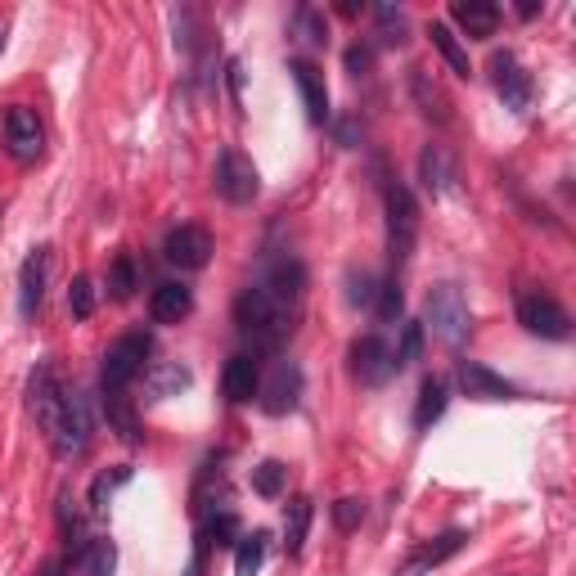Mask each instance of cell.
<instances>
[{
    "label": "cell",
    "mask_w": 576,
    "mask_h": 576,
    "mask_svg": "<svg viewBox=\"0 0 576 576\" xmlns=\"http://www.w3.org/2000/svg\"><path fill=\"white\" fill-rule=\"evenodd\" d=\"M27 396H32L36 423H41L45 437H50L54 423H59V414H63V387H59V378H54V365H41V369H36L32 383H27Z\"/></svg>",
    "instance_id": "16"
},
{
    "label": "cell",
    "mask_w": 576,
    "mask_h": 576,
    "mask_svg": "<svg viewBox=\"0 0 576 576\" xmlns=\"http://www.w3.org/2000/svg\"><path fill=\"white\" fill-rule=\"evenodd\" d=\"M266 531H252V536L239 540L234 549V576H257L261 572V558H266Z\"/></svg>",
    "instance_id": "29"
},
{
    "label": "cell",
    "mask_w": 576,
    "mask_h": 576,
    "mask_svg": "<svg viewBox=\"0 0 576 576\" xmlns=\"http://www.w3.org/2000/svg\"><path fill=\"white\" fill-rule=\"evenodd\" d=\"M342 63H347L351 77H365L369 63H374V50H369V45H351V50L342 54Z\"/></svg>",
    "instance_id": "41"
},
{
    "label": "cell",
    "mask_w": 576,
    "mask_h": 576,
    "mask_svg": "<svg viewBox=\"0 0 576 576\" xmlns=\"http://www.w3.org/2000/svg\"><path fill=\"white\" fill-rule=\"evenodd\" d=\"M333 522H338V531H356L360 522H365V500H356V495L338 500L333 504Z\"/></svg>",
    "instance_id": "38"
},
{
    "label": "cell",
    "mask_w": 576,
    "mask_h": 576,
    "mask_svg": "<svg viewBox=\"0 0 576 576\" xmlns=\"http://www.w3.org/2000/svg\"><path fill=\"white\" fill-rule=\"evenodd\" d=\"M491 81H495V95L504 99V108L513 113H527L531 104V77L509 50H495L491 54Z\"/></svg>",
    "instance_id": "12"
},
{
    "label": "cell",
    "mask_w": 576,
    "mask_h": 576,
    "mask_svg": "<svg viewBox=\"0 0 576 576\" xmlns=\"http://www.w3.org/2000/svg\"><path fill=\"white\" fill-rule=\"evenodd\" d=\"M419 180L428 194H446V189L455 185V158H450L446 144H428V149L419 153Z\"/></svg>",
    "instance_id": "20"
},
{
    "label": "cell",
    "mask_w": 576,
    "mask_h": 576,
    "mask_svg": "<svg viewBox=\"0 0 576 576\" xmlns=\"http://www.w3.org/2000/svg\"><path fill=\"white\" fill-rule=\"evenodd\" d=\"M392 356H396V369L414 365V360L423 356V324H405V329H401V347H396Z\"/></svg>",
    "instance_id": "36"
},
{
    "label": "cell",
    "mask_w": 576,
    "mask_h": 576,
    "mask_svg": "<svg viewBox=\"0 0 576 576\" xmlns=\"http://www.w3.org/2000/svg\"><path fill=\"white\" fill-rule=\"evenodd\" d=\"M126 482H131V468H126V464H117L113 473H99L95 482H90V509L104 513L108 500H113V491H117V486H126Z\"/></svg>",
    "instance_id": "31"
},
{
    "label": "cell",
    "mask_w": 576,
    "mask_h": 576,
    "mask_svg": "<svg viewBox=\"0 0 576 576\" xmlns=\"http://www.w3.org/2000/svg\"><path fill=\"white\" fill-rule=\"evenodd\" d=\"M288 72H293L297 90H302L306 117H311L315 126H324V122H329V90H324L320 68H315V63H306V59H293V63H288Z\"/></svg>",
    "instance_id": "18"
},
{
    "label": "cell",
    "mask_w": 576,
    "mask_h": 576,
    "mask_svg": "<svg viewBox=\"0 0 576 576\" xmlns=\"http://www.w3.org/2000/svg\"><path fill=\"white\" fill-rule=\"evenodd\" d=\"M423 324L432 329V338L441 347H464L468 329H473V311H468L464 293L455 284H437L428 293V306H423Z\"/></svg>",
    "instance_id": "2"
},
{
    "label": "cell",
    "mask_w": 576,
    "mask_h": 576,
    "mask_svg": "<svg viewBox=\"0 0 576 576\" xmlns=\"http://www.w3.org/2000/svg\"><path fill=\"white\" fill-rule=\"evenodd\" d=\"M0 50H5V23H0Z\"/></svg>",
    "instance_id": "44"
},
{
    "label": "cell",
    "mask_w": 576,
    "mask_h": 576,
    "mask_svg": "<svg viewBox=\"0 0 576 576\" xmlns=\"http://www.w3.org/2000/svg\"><path fill=\"white\" fill-rule=\"evenodd\" d=\"M104 414H108V428H113L126 446H140V419H135L126 392H104Z\"/></svg>",
    "instance_id": "24"
},
{
    "label": "cell",
    "mask_w": 576,
    "mask_h": 576,
    "mask_svg": "<svg viewBox=\"0 0 576 576\" xmlns=\"http://www.w3.org/2000/svg\"><path fill=\"white\" fill-rule=\"evenodd\" d=\"M374 18H378V36H383V45H405V14H401V9L378 5Z\"/></svg>",
    "instance_id": "34"
},
{
    "label": "cell",
    "mask_w": 576,
    "mask_h": 576,
    "mask_svg": "<svg viewBox=\"0 0 576 576\" xmlns=\"http://www.w3.org/2000/svg\"><path fill=\"white\" fill-rule=\"evenodd\" d=\"M284 477H288V468L279 464V459H266V464L252 468V491H257L261 500H275V495L284 491Z\"/></svg>",
    "instance_id": "32"
},
{
    "label": "cell",
    "mask_w": 576,
    "mask_h": 576,
    "mask_svg": "<svg viewBox=\"0 0 576 576\" xmlns=\"http://www.w3.org/2000/svg\"><path fill=\"white\" fill-rule=\"evenodd\" d=\"M446 401H450V383L446 378H423L419 387V405H414V428H432V423L446 414Z\"/></svg>",
    "instance_id": "23"
},
{
    "label": "cell",
    "mask_w": 576,
    "mask_h": 576,
    "mask_svg": "<svg viewBox=\"0 0 576 576\" xmlns=\"http://www.w3.org/2000/svg\"><path fill=\"white\" fill-rule=\"evenodd\" d=\"M410 90H414V104H419V113L428 117V122H437V126L450 122V99L441 95L437 81H428V72H423V68L410 72Z\"/></svg>",
    "instance_id": "22"
},
{
    "label": "cell",
    "mask_w": 576,
    "mask_h": 576,
    "mask_svg": "<svg viewBox=\"0 0 576 576\" xmlns=\"http://www.w3.org/2000/svg\"><path fill=\"white\" fill-rule=\"evenodd\" d=\"M351 374L360 378L365 387H383L387 378L396 374V356L378 333H365V338L351 342Z\"/></svg>",
    "instance_id": "9"
},
{
    "label": "cell",
    "mask_w": 576,
    "mask_h": 576,
    "mask_svg": "<svg viewBox=\"0 0 576 576\" xmlns=\"http://www.w3.org/2000/svg\"><path fill=\"white\" fill-rule=\"evenodd\" d=\"M383 212H387V257L392 266H405L419 239V203L405 185H387L383 194Z\"/></svg>",
    "instance_id": "3"
},
{
    "label": "cell",
    "mask_w": 576,
    "mask_h": 576,
    "mask_svg": "<svg viewBox=\"0 0 576 576\" xmlns=\"http://www.w3.org/2000/svg\"><path fill=\"white\" fill-rule=\"evenodd\" d=\"M68 311L77 315V320H86V315L95 311V284H90L86 275L72 279V288H68Z\"/></svg>",
    "instance_id": "37"
},
{
    "label": "cell",
    "mask_w": 576,
    "mask_h": 576,
    "mask_svg": "<svg viewBox=\"0 0 576 576\" xmlns=\"http://www.w3.org/2000/svg\"><path fill=\"white\" fill-rule=\"evenodd\" d=\"M77 567H81V576H113V567H117L113 540H86V545L77 549Z\"/></svg>",
    "instance_id": "26"
},
{
    "label": "cell",
    "mask_w": 576,
    "mask_h": 576,
    "mask_svg": "<svg viewBox=\"0 0 576 576\" xmlns=\"http://www.w3.org/2000/svg\"><path fill=\"white\" fill-rule=\"evenodd\" d=\"M257 387H261V369H257V360H252L248 351H239V356L225 360V374H221L225 401H230V405H248L252 396H257Z\"/></svg>",
    "instance_id": "17"
},
{
    "label": "cell",
    "mask_w": 576,
    "mask_h": 576,
    "mask_svg": "<svg viewBox=\"0 0 576 576\" xmlns=\"http://www.w3.org/2000/svg\"><path fill=\"white\" fill-rule=\"evenodd\" d=\"M257 401H261V410H266V414L297 410V401H302V369H297L293 360H279V365L261 378Z\"/></svg>",
    "instance_id": "10"
},
{
    "label": "cell",
    "mask_w": 576,
    "mask_h": 576,
    "mask_svg": "<svg viewBox=\"0 0 576 576\" xmlns=\"http://www.w3.org/2000/svg\"><path fill=\"white\" fill-rule=\"evenodd\" d=\"M401 306H405L401 284H396V279H378V293H374V315H378V320L396 324V320H401Z\"/></svg>",
    "instance_id": "33"
},
{
    "label": "cell",
    "mask_w": 576,
    "mask_h": 576,
    "mask_svg": "<svg viewBox=\"0 0 576 576\" xmlns=\"http://www.w3.org/2000/svg\"><path fill=\"white\" fill-rule=\"evenodd\" d=\"M212 185H216V194H221L225 203L243 207V203H252V198L261 194V171H257V162H252L248 153H239V149H225L221 158H216Z\"/></svg>",
    "instance_id": "5"
},
{
    "label": "cell",
    "mask_w": 576,
    "mask_h": 576,
    "mask_svg": "<svg viewBox=\"0 0 576 576\" xmlns=\"http://www.w3.org/2000/svg\"><path fill=\"white\" fill-rule=\"evenodd\" d=\"M5 149L14 162H36L45 149V131L41 117L32 113L27 104H9L5 108Z\"/></svg>",
    "instance_id": "8"
},
{
    "label": "cell",
    "mask_w": 576,
    "mask_h": 576,
    "mask_svg": "<svg viewBox=\"0 0 576 576\" xmlns=\"http://www.w3.org/2000/svg\"><path fill=\"white\" fill-rule=\"evenodd\" d=\"M428 36H432V45H437V54L450 63V68L459 72V77H468V72H473V68H468V50L459 45V36L450 32L446 23H432V27H428Z\"/></svg>",
    "instance_id": "27"
},
{
    "label": "cell",
    "mask_w": 576,
    "mask_h": 576,
    "mask_svg": "<svg viewBox=\"0 0 576 576\" xmlns=\"http://www.w3.org/2000/svg\"><path fill=\"white\" fill-rule=\"evenodd\" d=\"M311 500L306 495H297V500H288V509H284V549L288 554H302V545H306V531H311Z\"/></svg>",
    "instance_id": "25"
},
{
    "label": "cell",
    "mask_w": 576,
    "mask_h": 576,
    "mask_svg": "<svg viewBox=\"0 0 576 576\" xmlns=\"http://www.w3.org/2000/svg\"><path fill=\"white\" fill-rule=\"evenodd\" d=\"M455 383L464 387V396H473V401H518V396H522L509 378L495 374V369L482 365V360H459Z\"/></svg>",
    "instance_id": "11"
},
{
    "label": "cell",
    "mask_w": 576,
    "mask_h": 576,
    "mask_svg": "<svg viewBox=\"0 0 576 576\" xmlns=\"http://www.w3.org/2000/svg\"><path fill=\"white\" fill-rule=\"evenodd\" d=\"M189 378H194V374H189L180 360H171V365H158V369L149 374V392H153V396H180V392L189 387Z\"/></svg>",
    "instance_id": "30"
},
{
    "label": "cell",
    "mask_w": 576,
    "mask_h": 576,
    "mask_svg": "<svg viewBox=\"0 0 576 576\" xmlns=\"http://www.w3.org/2000/svg\"><path fill=\"white\" fill-rule=\"evenodd\" d=\"M144 360H149V338H144V333H122V338L104 351V369H99L104 392H126V387L144 374Z\"/></svg>",
    "instance_id": "4"
},
{
    "label": "cell",
    "mask_w": 576,
    "mask_h": 576,
    "mask_svg": "<svg viewBox=\"0 0 576 576\" xmlns=\"http://www.w3.org/2000/svg\"><path fill=\"white\" fill-rule=\"evenodd\" d=\"M464 545H468V531H446V536L423 540V545L414 549V554L405 558L401 567H396V576H428L432 567H441L446 558H455Z\"/></svg>",
    "instance_id": "14"
},
{
    "label": "cell",
    "mask_w": 576,
    "mask_h": 576,
    "mask_svg": "<svg viewBox=\"0 0 576 576\" xmlns=\"http://www.w3.org/2000/svg\"><path fill=\"white\" fill-rule=\"evenodd\" d=\"M50 446L59 459H77L90 446V401L81 392H63V414L50 432Z\"/></svg>",
    "instance_id": "6"
},
{
    "label": "cell",
    "mask_w": 576,
    "mask_h": 576,
    "mask_svg": "<svg viewBox=\"0 0 576 576\" xmlns=\"http://www.w3.org/2000/svg\"><path fill=\"white\" fill-rule=\"evenodd\" d=\"M135 284H140V279H135V261L126 257H113V266H108V279H104V288H108V297H113V302H131L135 297Z\"/></svg>",
    "instance_id": "28"
},
{
    "label": "cell",
    "mask_w": 576,
    "mask_h": 576,
    "mask_svg": "<svg viewBox=\"0 0 576 576\" xmlns=\"http://www.w3.org/2000/svg\"><path fill=\"white\" fill-rule=\"evenodd\" d=\"M153 320L158 324H180L189 311H194V293L185 284H158L153 288V302H149Z\"/></svg>",
    "instance_id": "21"
},
{
    "label": "cell",
    "mask_w": 576,
    "mask_h": 576,
    "mask_svg": "<svg viewBox=\"0 0 576 576\" xmlns=\"http://www.w3.org/2000/svg\"><path fill=\"white\" fill-rule=\"evenodd\" d=\"M59 572H63L59 563H41V567H36V576H59Z\"/></svg>",
    "instance_id": "43"
},
{
    "label": "cell",
    "mask_w": 576,
    "mask_h": 576,
    "mask_svg": "<svg viewBox=\"0 0 576 576\" xmlns=\"http://www.w3.org/2000/svg\"><path fill=\"white\" fill-rule=\"evenodd\" d=\"M518 324L531 338H545V342H563L567 333H572V315H567L554 297H540V293L518 302Z\"/></svg>",
    "instance_id": "7"
},
{
    "label": "cell",
    "mask_w": 576,
    "mask_h": 576,
    "mask_svg": "<svg viewBox=\"0 0 576 576\" xmlns=\"http://www.w3.org/2000/svg\"><path fill=\"white\" fill-rule=\"evenodd\" d=\"M45 279H50V248H32L18 270V311L23 320H32L45 302Z\"/></svg>",
    "instance_id": "15"
},
{
    "label": "cell",
    "mask_w": 576,
    "mask_h": 576,
    "mask_svg": "<svg viewBox=\"0 0 576 576\" xmlns=\"http://www.w3.org/2000/svg\"><path fill=\"white\" fill-rule=\"evenodd\" d=\"M374 293H378V279L369 270H351L347 275V302L351 306H374Z\"/></svg>",
    "instance_id": "35"
},
{
    "label": "cell",
    "mask_w": 576,
    "mask_h": 576,
    "mask_svg": "<svg viewBox=\"0 0 576 576\" xmlns=\"http://www.w3.org/2000/svg\"><path fill=\"white\" fill-rule=\"evenodd\" d=\"M234 531H239V518H234V513H216V518H207L203 540L207 545H230Z\"/></svg>",
    "instance_id": "39"
},
{
    "label": "cell",
    "mask_w": 576,
    "mask_h": 576,
    "mask_svg": "<svg viewBox=\"0 0 576 576\" xmlns=\"http://www.w3.org/2000/svg\"><path fill=\"white\" fill-rule=\"evenodd\" d=\"M162 257L180 270H203L207 257H212V234L203 225H176L167 234V243H162Z\"/></svg>",
    "instance_id": "13"
},
{
    "label": "cell",
    "mask_w": 576,
    "mask_h": 576,
    "mask_svg": "<svg viewBox=\"0 0 576 576\" xmlns=\"http://www.w3.org/2000/svg\"><path fill=\"white\" fill-rule=\"evenodd\" d=\"M450 18H455L473 41H486V36H495V27H500V5H491V0H459V5L450 9Z\"/></svg>",
    "instance_id": "19"
},
{
    "label": "cell",
    "mask_w": 576,
    "mask_h": 576,
    "mask_svg": "<svg viewBox=\"0 0 576 576\" xmlns=\"http://www.w3.org/2000/svg\"><path fill=\"white\" fill-rule=\"evenodd\" d=\"M333 135H338L342 149H356V144H360V131H356V122H351V117H342V122L333 126Z\"/></svg>",
    "instance_id": "42"
},
{
    "label": "cell",
    "mask_w": 576,
    "mask_h": 576,
    "mask_svg": "<svg viewBox=\"0 0 576 576\" xmlns=\"http://www.w3.org/2000/svg\"><path fill=\"white\" fill-rule=\"evenodd\" d=\"M297 27H302V36H306L311 45H324V41H329V27H324L320 18L311 14V9H297Z\"/></svg>",
    "instance_id": "40"
},
{
    "label": "cell",
    "mask_w": 576,
    "mask_h": 576,
    "mask_svg": "<svg viewBox=\"0 0 576 576\" xmlns=\"http://www.w3.org/2000/svg\"><path fill=\"white\" fill-rule=\"evenodd\" d=\"M293 315H297V306L279 302L261 279L234 297V324H239V333H248L252 347H261V351L284 347V338L293 333Z\"/></svg>",
    "instance_id": "1"
}]
</instances>
